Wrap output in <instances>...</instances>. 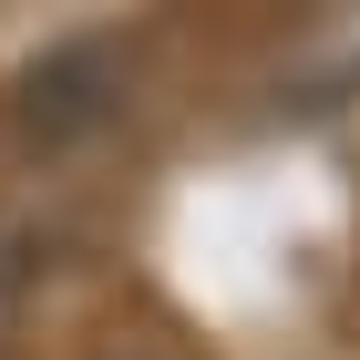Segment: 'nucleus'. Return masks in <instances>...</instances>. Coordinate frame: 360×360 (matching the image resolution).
Listing matches in <instances>:
<instances>
[{"label":"nucleus","instance_id":"nucleus-1","mask_svg":"<svg viewBox=\"0 0 360 360\" xmlns=\"http://www.w3.org/2000/svg\"><path fill=\"white\" fill-rule=\"evenodd\" d=\"M113 360H144V350H113Z\"/></svg>","mask_w":360,"mask_h":360}]
</instances>
